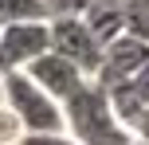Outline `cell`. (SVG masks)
<instances>
[{"instance_id": "6da1fadb", "label": "cell", "mask_w": 149, "mask_h": 145, "mask_svg": "<svg viewBox=\"0 0 149 145\" xmlns=\"http://www.w3.org/2000/svg\"><path fill=\"white\" fill-rule=\"evenodd\" d=\"M59 106H63V130L79 145H130V137H134V133L114 118L106 90L98 83H90V78L71 98H63Z\"/></svg>"}, {"instance_id": "7a4b0ae2", "label": "cell", "mask_w": 149, "mask_h": 145, "mask_svg": "<svg viewBox=\"0 0 149 145\" xmlns=\"http://www.w3.org/2000/svg\"><path fill=\"white\" fill-rule=\"evenodd\" d=\"M0 102L20 118L24 133H55V130H63V106L51 94H43L24 71L0 75Z\"/></svg>"}, {"instance_id": "3957f363", "label": "cell", "mask_w": 149, "mask_h": 145, "mask_svg": "<svg viewBox=\"0 0 149 145\" xmlns=\"http://www.w3.org/2000/svg\"><path fill=\"white\" fill-rule=\"evenodd\" d=\"M47 51L71 59L86 78H94L98 59H102V43L90 35L82 16H51L47 20Z\"/></svg>"}, {"instance_id": "277c9868", "label": "cell", "mask_w": 149, "mask_h": 145, "mask_svg": "<svg viewBox=\"0 0 149 145\" xmlns=\"http://www.w3.org/2000/svg\"><path fill=\"white\" fill-rule=\"evenodd\" d=\"M145 63H149V43L122 31L118 39H110V43L102 47V59H98V71H94L90 83H98L102 90H110V86H118V83H130Z\"/></svg>"}, {"instance_id": "5b68a950", "label": "cell", "mask_w": 149, "mask_h": 145, "mask_svg": "<svg viewBox=\"0 0 149 145\" xmlns=\"http://www.w3.org/2000/svg\"><path fill=\"white\" fill-rule=\"evenodd\" d=\"M47 51V20H24L0 28V75L24 71Z\"/></svg>"}, {"instance_id": "8992f818", "label": "cell", "mask_w": 149, "mask_h": 145, "mask_svg": "<svg viewBox=\"0 0 149 145\" xmlns=\"http://www.w3.org/2000/svg\"><path fill=\"white\" fill-rule=\"evenodd\" d=\"M24 75H28L43 94H51L55 102L71 98V94L86 83V75H82L71 59H63V55H55V51H43L39 59H31L28 67H24Z\"/></svg>"}, {"instance_id": "52a82bcc", "label": "cell", "mask_w": 149, "mask_h": 145, "mask_svg": "<svg viewBox=\"0 0 149 145\" xmlns=\"http://www.w3.org/2000/svg\"><path fill=\"white\" fill-rule=\"evenodd\" d=\"M82 24L90 28V35L98 43H110L126 31V16H122V0H90L86 12H82Z\"/></svg>"}, {"instance_id": "ba28073f", "label": "cell", "mask_w": 149, "mask_h": 145, "mask_svg": "<svg viewBox=\"0 0 149 145\" xmlns=\"http://www.w3.org/2000/svg\"><path fill=\"white\" fill-rule=\"evenodd\" d=\"M24 20H47L43 0H0V28L4 24H24Z\"/></svg>"}, {"instance_id": "9c48e42d", "label": "cell", "mask_w": 149, "mask_h": 145, "mask_svg": "<svg viewBox=\"0 0 149 145\" xmlns=\"http://www.w3.org/2000/svg\"><path fill=\"white\" fill-rule=\"evenodd\" d=\"M122 16H126V35L149 43V0H122Z\"/></svg>"}, {"instance_id": "30bf717a", "label": "cell", "mask_w": 149, "mask_h": 145, "mask_svg": "<svg viewBox=\"0 0 149 145\" xmlns=\"http://www.w3.org/2000/svg\"><path fill=\"white\" fill-rule=\"evenodd\" d=\"M24 137V126H20V118L12 114V110L0 102V145H16Z\"/></svg>"}, {"instance_id": "8fae6325", "label": "cell", "mask_w": 149, "mask_h": 145, "mask_svg": "<svg viewBox=\"0 0 149 145\" xmlns=\"http://www.w3.org/2000/svg\"><path fill=\"white\" fill-rule=\"evenodd\" d=\"M16 145H79V141L67 130H55V133H24Z\"/></svg>"}, {"instance_id": "7c38bea8", "label": "cell", "mask_w": 149, "mask_h": 145, "mask_svg": "<svg viewBox=\"0 0 149 145\" xmlns=\"http://www.w3.org/2000/svg\"><path fill=\"white\" fill-rule=\"evenodd\" d=\"M86 4L90 0H43V12H47V20L51 16H82Z\"/></svg>"}, {"instance_id": "4fadbf2b", "label": "cell", "mask_w": 149, "mask_h": 145, "mask_svg": "<svg viewBox=\"0 0 149 145\" xmlns=\"http://www.w3.org/2000/svg\"><path fill=\"white\" fill-rule=\"evenodd\" d=\"M130 86H134V94H137V98H141L145 106H149V63H145L141 71H137L134 78H130Z\"/></svg>"}, {"instance_id": "5bb4252c", "label": "cell", "mask_w": 149, "mask_h": 145, "mask_svg": "<svg viewBox=\"0 0 149 145\" xmlns=\"http://www.w3.org/2000/svg\"><path fill=\"white\" fill-rule=\"evenodd\" d=\"M130 145H149V141H141V137H130Z\"/></svg>"}]
</instances>
